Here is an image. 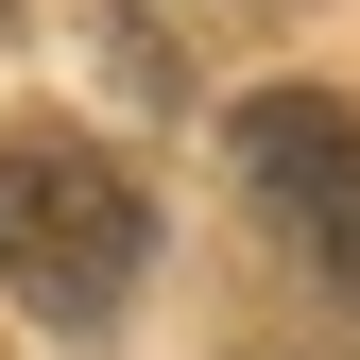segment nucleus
<instances>
[{
    "label": "nucleus",
    "mask_w": 360,
    "mask_h": 360,
    "mask_svg": "<svg viewBox=\"0 0 360 360\" xmlns=\"http://www.w3.org/2000/svg\"><path fill=\"white\" fill-rule=\"evenodd\" d=\"M138 257H155V206L120 189V155L86 138H0V292L34 326H120L138 309Z\"/></svg>",
    "instance_id": "obj_1"
},
{
    "label": "nucleus",
    "mask_w": 360,
    "mask_h": 360,
    "mask_svg": "<svg viewBox=\"0 0 360 360\" xmlns=\"http://www.w3.org/2000/svg\"><path fill=\"white\" fill-rule=\"evenodd\" d=\"M240 172H257V206L326 257V292L360 309V120L326 103V86H257L240 103Z\"/></svg>",
    "instance_id": "obj_2"
}]
</instances>
